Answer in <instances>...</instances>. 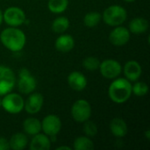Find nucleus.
<instances>
[{
	"mask_svg": "<svg viewBox=\"0 0 150 150\" xmlns=\"http://www.w3.org/2000/svg\"><path fill=\"white\" fill-rule=\"evenodd\" d=\"M69 6V0H49L47 3L48 10L54 14L64 12Z\"/></svg>",
	"mask_w": 150,
	"mask_h": 150,
	"instance_id": "nucleus-23",
	"label": "nucleus"
},
{
	"mask_svg": "<svg viewBox=\"0 0 150 150\" xmlns=\"http://www.w3.org/2000/svg\"><path fill=\"white\" fill-rule=\"evenodd\" d=\"M16 83L14 71L9 67L0 65V96H4L11 92Z\"/></svg>",
	"mask_w": 150,
	"mask_h": 150,
	"instance_id": "nucleus-5",
	"label": "nucleus"
},
{
	"mask_svg": "<svg viewBox=\"0 0 150 150\" xmlns=\"http://www.w3.org/2000/svg\"><path fill=\"white\" fill-rule=\"evenodd\" d=\"M146 138H147L148 140H149V139H150V132H149V130H148V131L146 132Z\"/></svg>",
	"mask_w": 150,
	"mask_h": 150,
	"instance_id": "nucleus-31",
	"label": "nucleus"
},
{
	"mask_svg": "<svg viewBox=\"0 0 150 150\" xmlns=\"http://www.w3.org/2000/svg\"><path fill=\"white\" fill-rule=\"evenodd\" d=\"M25 101L21 95L10 92L4 96L1 100V107L11 114H17L24 110Z\"/></svg>",
	"mask_w": 150,
	"mask_h": 150,
	"instance_id": "nucleus-4",
	"label": "nucleus"
},
{
	"mask_svg": "<svg viewBox=\"0 0 150 150\" xmlns=\"http://www.w3.org/2000/svg\"><path fill=\"white\" fill-rule=\"evenodd\" d=\"M98 69L105 78L115 79L121 74L122 66L116 60L106 59L100 62Z\"/></svg>",
	"mask_w": 150,
	"mask_h": 150,
	"instance_id": "nucleus-9",
	"label": "nucleus"
},
{
	"mask_svg": "<svg viewBox=\"0 0 150 150\" xmlns=\"http://www.w3.org/2000/svg\"><path fill=\"white\" fill-rule=\"evenodd\" d=\"M110 130L116 138H123L128 132V127L123 119L114 118L110 122Z\"/></svg>",
	"mask_w": 150,
	"mask_h": 150,
	"instance_id": "nucleus-16",
	"label": "nucleus"
},
{
	"mask_svg": "<svg viewBox=\"0 0 150 150\" xmlns=\"http://www.w3.org/2000/svg\"><path fill=\"white\" fill-rule=\"evenodd\" d=\"M149 21L142 17H137L133 18L129 22V32L134 34H142L149 30Z\"/></svg>",
	"mask_w": 150,
	"mask_h": 150,
	"instance_id": "nucleus-18",
	"label": "nucleus"
},
{
	"mask_svg": "<svg viewBox=\"0 0 150 150\" xmlns=\"http://www.w3.org/2000/svg\"><path fill=\"white\" fill-rule=\"evenodd\" d=\"M75 150H91L94 149V143L92 140L88 136H79L76 138L73 143Z\"/></svg>",
	"mask_w": 150,
	"mask_h": 150,
	"instance_id": "nucleus-21",
	"label": "nucleus"
},
{
	"mask_svg": "<svg viewBox=\"0 0 150 150\" xmlns=\"http://www.w3.org/2000/svg\"><path fill=\"white\" fill-rule=\"evenodd\" d=\"M52 30L56 33H63L69 27V20L65 16L57 17L52 23Z\"/></svg>",
	"mask_w": 150,
	"mask_h": 150,
	"instance_id": "nucleus-22",
	"label": "nucleus"
},
{
	"mask_svg": "<svg viewBox=\"0 0 150 150\" xmlns=\"http://www.w3.org/2000/svg\"><path fill=\"white\" fill-rule=\"evenodd\" d=\"M9 149V141L4 137H0V150H8Z\"/></svg>",
	"mask_w": 150,
	"mask_h": 150,
	"instance_id": "nucleus-28",
	"label": "nucleus"
},
{
	"mask_svg": "<svg viewBox=\"0 0 150 150\" xmlns=\"http://www.w3.org/2000/svg\"><path fill=\"white\" fill-rule=\"evenodd\" d=\"M51 148V140L45 134H37L33 136L29 149L31 150H48Z\"/></svg>",
	"mask_w": 150,
	"mask_h": 150,
	"instance_id": "nucleus-15",
	"label": "nucleus"
},
{
	"mask_svg": "<svg viewBox=\"0 0 150 150\" xmlns=\"http://www.w3.org/2000/svg\"><path fill=\"white\" fill-rule=\"evenodd\" d=\"M3 11H1V9H0V25H1V24L3 23Z\"/></svg>",
	"mask_w": 150,
	"mask_h": 150,
	"instance_id": "nucleus-30",
	"label": "nucleus"
},
{
	"mask_svg": "<svg viewBox=\"0 0 150 150\" xmlns=\"http://www.w3.org/2000/svg\"><path fill=\"white\" fill-rule=\"evenodd\" d=\"M110 99L116 104L126 103L132 96V84L127 78H115L108 88Z\"/></svg>",
	"mask_w": 150,
	"mask_h": 150,
	"instance_id": "nucleus-2",
	"label": "nucleus"
},
{
	"mask_svg": "<svg viewBox=\"0 0 150 150\" xmlns=\"http://www.w3.org/2000/svg\"><path fill=\"white\" fill-rule=\"evenodd\" d=\"M3 20L9 26L18 27L25 23L26 17L25 11L17 6H11L5 9L3 13Z\"/></svg>",
	"mask_w": 150,
	"mask_h": 150,
	"instance_id": "nucleus-8",
	"label": "nucleus"
},
{
	"mask_svg": "<svg viewBox=\"0 0 150 150\" xmlns=\"http://www.w3.org/2000/svg\"><path fill=\"white\" fill-rule=\"evenodd\" d=\"M62 149L71 150L72 149H71L70 147H68V146H61V147H58V148H56V150H62Z\"/></svg>",
	"mask_w": 150,
	"mask_h": 150,
	"instance_id": "nucleus-29",
	"label": "nucleus"
},
{
	"mask_svg": "<svg viewBox=\"0 0 150 150\" xmlns=\"http://www.w3.org/2000/svg\"><path fill=\"white\" fill-rule=\"evenodd\" d=\"M23 130L25 134L33 136L41 131V122L36 118H27L23 122Z\"/></svg>",
	"mask_w": 150,
	"mask_h": 150,
	"instance_id": "nucleus-19",
	"label": "nucleus"
},
{
	"mask_svg": "<svg viewBox=\"0 0 150 150\" xmlns=\"http://www.w3.org/2000/svg\"><path fill=\"white\" fill-rule=\"evenodd\" d=\"M54 46L59 52L68 53L74 48L75 40L70 34H62L56 39Z\"/></svg>",
	"mask_w": 150,
	"mask_h": 150,
	"instance_id": "nucleus-17",
	"label": "nucleus"
},
{
	"mask_svg": "<svg viewBox=\"0 0 150 150\" xmlns=\"http://www.w3.org/2000/svg\"><path fill=\"white\" fill-rule=\"evenodd\" d=\"M1 43L11 52L21 51L26 42L25 33L18 27L10 26L0 33Z\"/></svg>",
	"mask_w": 150,
	"mask_h": 150,
	"instance_id": "nucleus-1",
	"label": "nucleus"
},
{
	"mask_svg": "<svg viewBox=\"0 0 150 150\" xmlns=\"http://www.w3.org/2000/svg\"><path fill=\"white\" fill-rule=\"evenodd\" d=\"M124 75L126 78L130 81V82H136L140 79L142 74V68L141 64L134 61L131 60L128 61L125 65H124Z\"/></svg>",
	"mask_w": 150,
	"mask_h": 150,
	"instance_id": "nucleus-13",
	"label": "nucleus"
},
{
	"mask_svg": "<svg viewBox=\"0 0 150 150\" xmlns=\"http://www.w3.org/2000/svg\"><path fill=\"white\" fill-rule=\"evenodd\" d=\"M102 19V15L98 11H91L83 17V23L87 27L97 26Z\"/></svg>",
	"mask_w": 150,
	"mask_h": 150,
	"instance_id": "nucleus-24",
	"label": "nucleus"
},
{
	"mask_svg": "<svg viewBox=\"0 0 150 150\" xmlns=\"http://www.w3.org/2000/svg\"><path fill=\"white\" fill-rule=\"evenodd\" d=\"M44 104V97L39 92H32L29 94V97L25 101L24 109L29 114L38 113Z\"/></svg>",
	"mask_w": 150,
	"mask_h": 150,
	"instance_id": "nucleus-12",
	"label": "nucleus"
},
{
	"mask_svg": "<svg viewBox=\"0 0 150 150\" xmlns=\"http://www.w3.org/2000/svg\"><path fill=\"white\" fill-rule=\"evenodd\" d=\"M130 32L128 28L120 25L114 26L109 34L110 42L116 47H122L130 40Z\"/></svg>",
	"mask_w": 150,
	"mask_h": 150,
	"instance_id": "nucleus-11",
	"label": "nucleus"
},
{
	"mask_svg": "<svg viewBox=\"0 0 150 150\" xmlns=\"http://www.w3.org/2000/svg\"><path fill=\"white\" fill-rule=\"evenodd\" d=\"M99 65H100L99 59L94 56H88L83 61V68L90 71H94V70L98 69Z\"/></svg>",
	"mask_w": 150,
	"mask_h": 150,
	"instance_id": "nucleus-26",
	"label": "nucleus"
},
{
	"mask_svg": "<svg viewBox=\"0 0 150 150\" xmlns=\"http://www.w3.org/2000/svg\"><path fill=\"white\" fill-rule=\"evenodd\" d=\"M1 100H2V99L0 98V108H1Z\"/></svg>",
	"mask_w": 150,
	"mask_h": 150,
	"instance_id": "nucleus-33",
	"label": "nucleus"
},
{
	"mask_svg": "<svg viewBox=\"0 0 150 150\" xmlns=\"http://www.w3.org/2000/svg\"><path fill=\"white\" fill-rule=\"evenodd\" d=\"M41 122V131L49 137H55L62 129L61 119L54 114L47 115Z\"/></svg>",
	"mask_w": 150,
	"mask_h": 150,
	"instance_id": "nucleus-10",
	"label": "nucleus"
},
{
	"mask_svg": "<svg viewBox=\"0 0 150 150\" xmlns=\"http://www.w3.org/2000/svg\"><path fill=\"white\" fill-rule=\"evenodd\" d=\"M124 1H126V2H128V3H132V2H134L135 0H124Z\"/></svg>",
	"mask_w": 150,
	"mask_h": 150,
	"instance_id": "nucleus-32",
	"label": "nucleus"
},
{
	"mask_svg": "<svg viewBox=\"0 0 150 150\" xmlns=\"http://www.w3.org/2000/svg\"><path fill=\"white\" fill-rule=\"evenodd\" d=\"M68 83L72 90L76 91H82L87 86V78L81 72L73 71L68 76Z\"/></svg>",
	"mask_w": 150,
	"mask_h": 150,
	"instance_id": "nucleus-14",
	"label": "nucleus"
},
{
	"mask_svg": "<svg viewBox=\"0 0 150 150\" xmlns=\"http://www.w3.org/2000/svg\"><path fill=\"white\" fill-rule=\"evenodd\" d=\"M102 18L106 25L113 27L118 26L127 20V11L121 5H111L104 11Z\"/></svg>",
	"mask_w": 150,
	"mask_h": 150,
	"instance_id": "nucleus-3",
	"label": "nucleus"
},
{
	"mask_svg": "<svg viewBox=\"0 0 150 150\" xmlns=\"http://www.w3.org/2000/svg\"><path fill=\"white\" fill-rule=\"evenodd\" d=\"M17 84L18 91L21 94L29 95L35 91L37 82L35 77L31 75L30 71L27 69L22 68L18 71V80Z\"/></svg>",
	"mask_w": 150,
	"mask_h": 150,
	"instance_id": "nucleus-7",
	"label": "nucleus"
},
{
	"mask_svg": "<svg viewBox=\"0 0 150 150\" xmlns=\"http://www.w3.org/2000/svg\"><path fill=\"white\" fill-rule=\"evenodd\" d=\"M83 133L86 136L90 138H93L98 134V127L94 121L90 120L83 122Z\"/></svg>",
	"mask_w": 150,
	"mask_h": 150,
	"instance_id": "nucleus-27",
	"label": "nucleus"
},
{
	"mask_svg": "<svg viewBox=\"0 0 150 150\" xmlns=\"http://www.w3.org/2000/svg\"><path fill=\"white\" fill-rule=\"evenodd\" d=\"M91 106L90 103L85 99L76 100L70 110L73 120L78 123H83L90 120L91 116Z\"/></svg>",
	"mask_w": 150,
	"mask_h": 150,
	"instance_id": "nucleus-6",
	"label": "nucleus"
},
{
	"mask_svg": "<svg viewBox=\"0 0 150 150\" xmlns=\"http://www.w3.org/2000/svg\"><path fill=\"white\" fill-rule=\"evenodd\" d=\"M149 92V85L144 82H137L132 85V94L137 97L146 96Z\"/></svg>",
	"mask_w": 150,
	"mask_h": 150,
	"instance_id": "nucleus-25",
	"label": "nucleus"
},
{
	"mask_svg": "<svg viewBox=\"0 0 150 150\" xmlns=\"http://www.w3.org/2000/svg\"><path fill=\"white\" fill-rule=\"evenodd\" d=\"M28 144V138L24 133H16L14 134L10 141L9 146L10 149L13 150H22L26 148Z\"/></svg>",
	"mask_w": 150,
	"mask_h": 150,
	"instance_id": "nucleus-20",
	"label": "nucleus"
}]
</instances>
